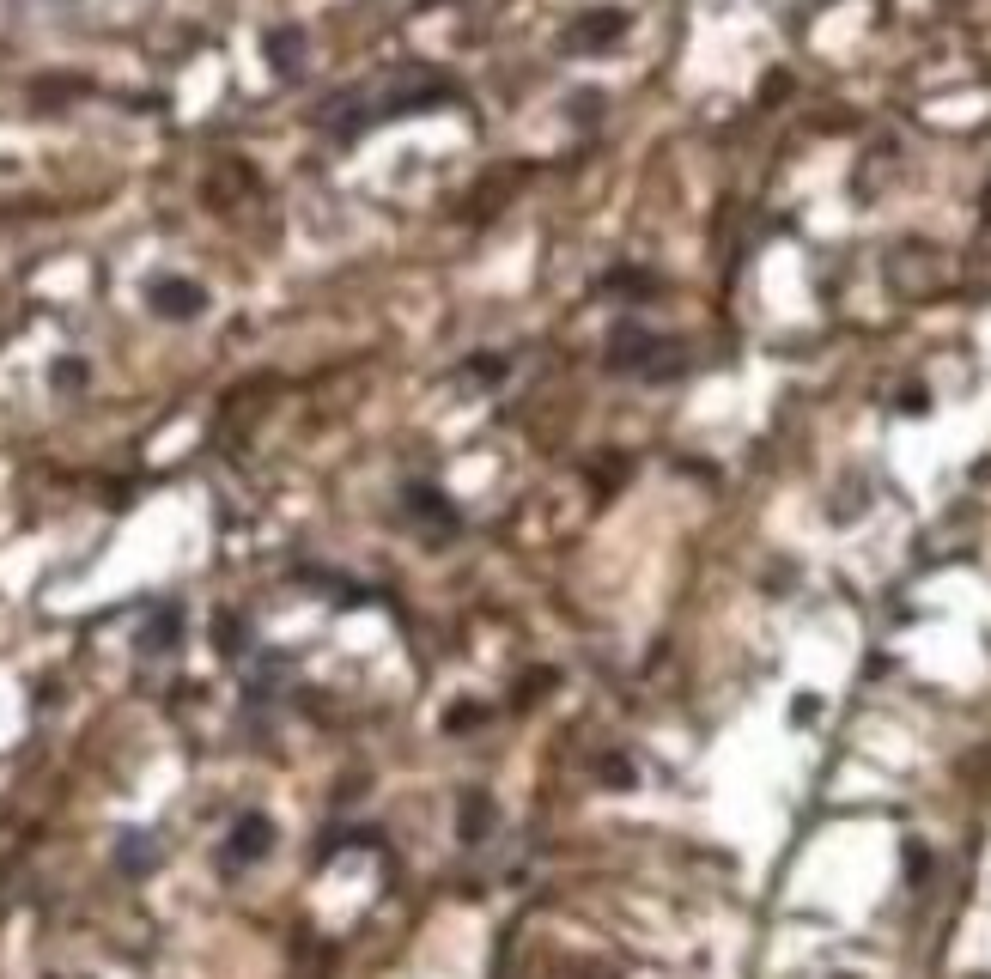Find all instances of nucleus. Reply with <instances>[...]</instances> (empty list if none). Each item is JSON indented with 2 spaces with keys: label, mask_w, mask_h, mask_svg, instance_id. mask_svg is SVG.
I'll use <instances>...</instances> for the list:
<instances>
[{
  "label": "nucleus",
  "mask_w": 991,
  "mask_h": 979,
  "mask_svg": "<svg viewBox=\"0 0 991 979\" xmlns=\"http://www.w3.org/2000/svg\"><path fill=\"white\" fill-rule=\"evenodd\" d=\"M621 25H627L621 13H596V19H584V25H578V43H602V37H615Z\"/></svg>",
  "instance_id": "5"
},
{
  "label": "nucleus",
  "mask_w": 991,
  "mask_h": 979,
  "mask_svg": "<svg viewBox=\"0 0 991 979\" xmlns=\"http://www.w3.org/2000/svg\"><path fill=\"white\" fill-rule=\"evenodd\" d=\"M487 827V797H475V803H463V840H487L481 834Z\"/></svg>",
  "instance_id": "7"
},
{
  "label": "nucleus",
  "mask_w": 991,
  "mask_h": 979,
  "mask_svg": "<svg viewBox=\"0 0 991 979\" xmlns=\"http://www.w3.org/2000/svg\"><path fill=\"white\" fill-rule=\"evenodd\" d=\"M159 311L195 317V311H201V292H195V286H159Z\"/></svg>",
  "instance_id": "4"
},
{
  "label": "nucleus",
  "mask_w": 991,
  "mask_h": 979,
  "mask_svg": "<svg viewBox=\"0 0 991 979\" xmlns=\"http://www.w3.org/2000/svg\"><path fill=\"white\" fill-rule=\"evenodd\" d=\"M268 846H274V821L268 815H244L232 827V840H225V858H232V864H256Z\"/></svg>",
  "instance_id": "1"
},
{
  "label": "nucleus",
  "mask_w": 991,
  "mask_h": 979,
  "mask_svg": "<svg viewBox=\"0 0 991 979\" xmlns=\"http://www.w3.org/2000/svg\"><path fill=\"white\" fill-rule=\"evenodd\" d=\"M116 858H122V870H128V876H140V870H152V858H159V852H152V840H146V834H128Z\"/></svg>",
  "instance_id": "3"
},
{
  "label": "nucleus",
  "mask_w": 991,
  "mask_h": 979,
  "mask_svg": "<svg viewBox=\"0 0 991 979\" xmlns=\"http://www.w3.org/2000/svg\"><path fill=\"white\" fill-rule=\"evenodd\" d=\"M268 55L280 61V73H292V67H298V31H280V37H268Z\"/></svg>",
  "instance_id": "6"
},
{
  "label": "nucleus",
  "mask_w": 991,
  "mask_h": 979,
  "mask_svg": "<svg viewBox=\"0 0 991 979\" xmlns=\"http://www.w3.org/2000/svg\"><path fill=\"white\" fill-rule=\"evenodd\" d=\"M171 633H177V615H165V621H152L140 645H146V651H165V645H171Z\"/></svg>",
  "instance_id": "8"
},
{
  "label": "nucleus",
  "mask_w": 991,
  "mask_h": 979,
  "mask_svg": "<svg viewBox=\"0 0 991 979\" xmlns=\"http://www.w3.org/2000/svg\"><path fill=\"white\" fill-rule=\"evenodd\" d=\"M408 511H414L420 523H432L438 536H450V530H456V511L438 499V487H408Z\"/></svg>",
  "instance_id": "2"
}]
</instances>
